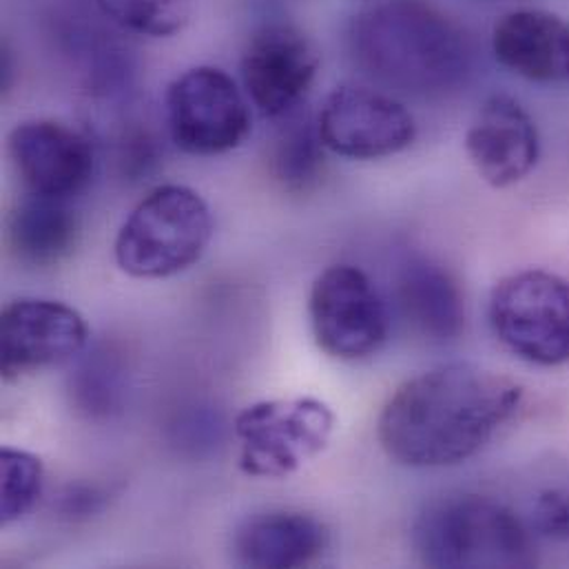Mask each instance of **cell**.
I'll return each instance as SVG.
<instances>
[{"label": "cell", "instance_id": "1", "mask_svg": "<svg viewBox=\"0 0 569 569\" xmlns=\"http://www.w3.org/2000/svg\"><path fill=\"white\" fill-rule=\"evenodd\" d=\"M523 388L475 363H446L403 381L383 403L377 437L406 468H450L481 452L517 415Z\"/></svg>", "mask_w": 569, "mask_h": 569}, {"label": "cell", "instance_id": "2", "mask_svg": "<svg viewBox=\"0 0 569 569\" xmlns=\"http://www.w3.org/2000/svg\"><path fill=\"white\" fill-rule=\"evenodd\" d=\"M350 51L370 78L415 96H443L472 67L466 31L428 0L370 2L350 24Z\"/></svg>", "mask_w": 569, "mask_h": 569}, {"label": "cell", "instance_id": "3", "mask_svg": "<svg viewBox=\"0 0 569 569\" xmlns=\"http://www.w3.org/2000/svg\"><path fill=\"white\" fill-rule=\"evenodd\" d=\"M412 541L430 568H532V528L508 506L481 495L432 501L415 521Z\"/></svg>", "mask_w": 569, "mask_h": 569}, {"label": "cell", "instance_id": "4", "mask_svg": "<svg viewBox=\"0 0 569 569\" xmlns=\"http://www.w3.org/2000/svg\"><path fill=\"white\" fill-rule=\"evenodd\" d=\"M213 231V213L198 191L164 184L144 196L120 227L116 262L138 280L173 278L202 260Z\"/></svg>", "mask_w": 569, "mask_h": 569}, {"label": "cell", "instance_id": "5", "mask_svg": "<svg viewBox=\"0 0 569 569\" xmlns=\"http://www.w3.org/2000/svg\"><path fill=\"white\" fill-rule=\"evenodd\" d=\"M497 339L519 359L555 368L569 363V282L528 269L503 278L488 303Z\"/></svg>", "mask_w": 569, "mask_h": 569}, {"label": "cell", "instance_id": "6", "mask_svg": "<svg viewBox=\"0 0 569 569\" xmlns=\"http://www.w3.org/2000/svg\"><path fill=\"white\" fill-rule=\"evenodd\" d=\"M335 430L332 410L312 397L271 399L236 419L240 470L256 479H284L315 459Z\"/></svg>", "mask_w": 569, "mask_h": 569}, {"label": "cell", "instance_id": "7", "mask_svg": "<svg viewBox=\"0 0 569 569\" xmlns=\"http://www.w3.org/2000/svg\"><path fill=\"white\" fill-rule=\"evenodd\" d=\"M308 317L317 346L341 361L375 355L390 335V310L377 284L352 264H332L308 295Z\"/></svg>", "mask_w": 569, "mask_h": 569}, {"label": "cell", "instance_id": "8", "mask_svg": "<svg viewBox=\"0 0 569 569\" xmlns=\"http://www.w3.org/2000/svg\"><path fill=\"white\" fill-rule=\"evenodd\" d=\"M167 127L189 156H222L251 133V111L236 80L218 67H193L167 89Z\"/></svg>", "mask_w": 569, "mask_h": 569}, {"label": "cell", "instance_id": "9", "mask_svg": "<svg viewBox=\"0 0 569 569\" xmlns=\"http://www.w3.org/2000/svg\"><path fill=\"white\" fill-rule=\"evenodd\" d=\"M328 151L350 160H381L406 151L417 138L415 116L397 98L359 84L332 89L317 116Z\"/></svg>", "mask_w": 569, "mask_h": 569}, {"label": "cell", "instance_id": "10", "mask_svg": "<svg viewBox=\"0 0 569 569\" xmlns=\"http://www.w3.org/2000/svg\"><path fill=\"white\" fill-rule=\"evenodd\" d=\"M89 339L84 317L53 299L22 297L0 315V368L7 381L78 357Z\"/></svg>", "mask_w": 569, "mask_h": 569}, {"label": "cell", "instance_id": "11", "mask_svg": "<svg viewBox=\"0 0 569 569\" xmlns=\"http://www.w3.org/2000/svg\"><path fill=\"white\" fill-rule=\"evenodd\" d=\"M317 69V49L301 29L288 22L262 24L242 53L247 96L271 120L303 104Z\"/></svg>", "mask_w": 569, "mask_h": 569}, {"label": "cell", "instance_id": "12", "mask_svg": "<svg viewBox=\"0 0 569 569\" xmlns=\"http://www.w3.org/2000/svg\"><path fill=\"white\" fill-rule=\"evenodd\" d=\"M11 164L27 193L69 200L93 176L91 138L56 120H27L7 140Z\"/></svg>", "mask_w": 569, "mask_h": 569}, {"label": "cell", "instance_id": "13", "mask_svg": "<svg viewBox=\"0 0 569 569\" xmlns=\"http://www.w3.org/2000/svg\"><path fill=\"white\" fill-rule=\"evenodd\" d=\"M466 151L483 182L492 189H508L537 169L541 158L539 127L517 98L495 93L470 122Z\"/></svg>", "mask_w": 569, "mask_h": 569}, {"label": "cell", "instance_id": "14", "mask_svg": "<svg viewBox=\"0 0 569 569\" xmlns=\"http://www.w3.org/2000/svg\"><path fill=\"white\" fill-rule=\"evenodd\" d=\"M492 53L530 82L568 84L569 20L548 9L508 11L492 29Z\"/></svg>", "mask_w": 569, "mask_h": 569}, {"label": "cell", "instance_id": "15", "mask_svg": "<svg viewBox=\"0 0 569 569\" xmlns=\"http://www.w3.org/2000/svg\"><path fill=\"white\" fill-rule=\"evenodd\" d=\"M328 548L326 526L306 512L273 510L247 519L233 539L240 566L295 569L315 563Z\"/></svg>", "mask_w": 569, "mask_h": 569}, {"label": "cell", "instance_id": "16", "mask_svg": "<svg viewBox=\"0 0 569 569\" xmlns=\"http://www.w3.org/2000/svg\"><path fill=\"white\" fill-rule=\"evenodd\" d=\"M397 301L406 321L428 341H455L466 328L461 286L448 269L428 258H412L399 269Z\"/></svg>", "mask_w": 569, "mask_h": 569}, {"label": "cell", "instance_id": "17", "mask_svg": "<svg viewBox=\"0 0 569 569\" xmlns=\"http://www.w3.org/2000/svg\"><path fill=\"white\" fill-rule=\"evenodd\" d=\"M78 238V213L62 198L27 193L7 218L9 251L24 267L47 269L64 262Z\"/></svg>", "mask_w": 569, "mask_h": 569}, {"label": "cell", "instance_id": "18", "mask_svg": "<svg viewBox=\"0 0 569 569\" xmlns=\"http://www.w3.org/2000/svg\"><path fill=\"white\" fill-rule=\"evenodd\" d=\"M280 124L269 142V169L273 180L288 193L310 191L323 176L326 144L317 120L299 104L278 118Z\"/></svg>", "mask_w": 569, "mask_h": 569}, {"label": "cell", "instance_id": "19", "mask_svg": "<svg viewBox=\"0 0 569 569\" xmlns=\"http://www.w3.org/2000/svg\"><path fill=\"white\" fill-rule=\"evenodd\" d=\"M96 4L127 31L164 38L187 27L196 0H96Z\"/></svg>", "mask_w": 569, "mask_h": 569}, {"label": "cell", "instance_id": "20", "mask_svg": "<svg viewBox=\"0 0 569 569\" xmlns=\"http://www.w3.org/2000/svg\"><path fill=\"white\" fill-rule=\"evenodd\" d=\"M124 368L109 350H96L89 355L71 379V392L80 410L91 417L111 415L120 408L124 392Z\"/></svg>", "mask_w": 569, "mask_h": 569}, {"label": "cell", "instance_id": "21", "mask_svg": "<svg viewBox=\"0 0 569 569\" xmlns=\"http://www.w3.org/2000/svg\"><path fill=\"white\" fill-rule=\"evenodd\" d=\"M44 472L40 459L24 450L0 452V523L11 526L33 510L42 495Z\"/></svg>", "mask_w": 569, "mask_h": 569}, {"label": "cell", "instance_id": "22", "mask_svg": "<svg viewBox=\"0 0 569 569\" xmlns=\"http://www.w3.org/2000/svg\"><path fill=\"white\" fill-rule=\"evenodd\" d=\"M530 528L548 541L569 543V488H550L537 497Z\"/></svg>", "mask_w": 569, "mask_h": 569}, {"label": "cell", "instance_id": "23", "mask_svg": "<svg viewBox=\"0 0 569 569\" xmlns=\"http://www.w3.org/2000/svg\"><path fill=\"white\" fill-rule=\"evenodd\" d=\"M13 64H11V56L7 49H2V60H0V71H2V89L7 91L11 84V76H13Z\"/></svg>", "mask_w": 569, "mask_h": 569}]
</instances>
